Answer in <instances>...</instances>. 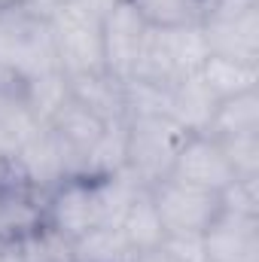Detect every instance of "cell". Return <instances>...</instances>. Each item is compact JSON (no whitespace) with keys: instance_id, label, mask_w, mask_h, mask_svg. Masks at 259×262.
I'll list each match as a JSON object with an SVG mask.
<instances>
[{"instance_id":"1","label":"cell","mask_w":259,"mask_h":262,"mask_svg":"<svg viewBox=\"0 0 259 262\" xmlns=\"http://www.w3.org/2000/svg\"><path fill=\"white\" fill-rule=\"evenodd\" d=\"M140 192H146V186L125 168L116 174H70L43 195L46 226L76 241L92 229L119 226Z\"/></svg>"},{"instance_id":"2","label":"cell","mask_w":259,"mask_h":262,"mask_svg":"<svg viewBox=\"0 0 259 262\" xmlns=\"http://www.w3.org/2000/svg\"><path fill=\"white\" fill-rule=\"evenodd\" d=\"M0 64L12 67L25 79L61 70L49 18L28 9L25 3H3L0 6Z\"/></svg>"},{"instance_id":"3","label":"cell","mask_w":259,"mask_h":262,"mask_svg":"<svg viewBox=\"0 0 259 262\" xmlns=\"http://www.w3.org/2000/svg\"><path fill=\"white\" fill-rule=\"evenodd\" d=\"M207 43L201 25L192 28H146L140 58L131 79H146L156 85H171L195 76L207 61Z\"/></svg>"},{"instance_id":"4","label":"cell","mask_w":259,"mask_h":262,"mask_svg":"<svg viewBox=\"0 0 259 262\" xmlns=\"http://www.w3.org/2000/svg\"><path fill=\"white\" fill-rule=\"evenodd\" d=\"M189 134L165 113H137L125 119V171L146 189L171 174V165Z\"/></svg>"},{"instance_id":"5","label":"cell","mask_w":259,"mask_h":262,"mask_svg":"<svg viewBox=\"0 0 259 262\" xmlns=\"http://www.w3.org/2000/svg\"><path fill=\"white\" fill-rule=\"evenodd\" d=\"M101 25H104L101 12H95L82 3H73V0H64L58 9L49 12V31H52L58 67L67 76L104 70Z\"/></svg>"},{"instance_id":"6","label":"cell","mask_w":259,"mask_h":262,"mask_svg":"<svg viewBox=\"0 0 259 262\" xmlns=\"http://www.w3.org/2000/svg\"><path fill=\"white\" fill-rule=\"evenodd\" d=\"M149 198L165 226V235H204L223 210L220 192L198 189L174 177H165L149 186Z\"/></svg>"},{"instance_id":"7","label":"cell","mask_w":259,"mask_h":262,"mask_svg":"<svg viewBox=\"0 0 259 262\" xmlns=\"http://www.w3.org/2000/svg\"><path fill=\"white\" fill-rule=\"evenodd\" d=\"M9 168H12V174H15L18 183L37 189L40 195H46L64 177L76 174L73 159L67 156V149L58 143V137L46 125H40L31 137H25L15 146V156H12Z\"/></svg>"},{"instance_id":"8","label":"cell","mask_w":259,"mask_h":262,"mask_svg":"<svg viewBox=\"0 0 259 262\" xmlns=\"http://www.w3.org/2000/svg\"><path fill=\"white\" fill-rule=\"evenodd\" d=\"M168 177H174L180 183H189V186H198V189H207V192H223L235 180V171H232V165H229L217 137L189 134L183 140Z\"/></svg>"},{"instance_id":"9","label":"cell","mask_w":259,"mask_h":262,"mask_svg":"<svg viewBox=\"0 0 259 262\" xmlns=\"http://www.w3.org/2000/svg\"><path fill=\"white\" fill-rule=\"evenodd\" d=\"M146 37V25L143 18L134 12L128 0L116 3L101 25V40H104V70L113 73L116 79H131L134 67L140 58V46Z\"/></svg>"},{"instance_id":"10","label":"cell","mask_w":259,"mask_h":262,"mask_svg":"<svg viewBox=\"0 0 259 262\" xmlns=\"http://www.w3.org/2000/svg\"><path fill=\"white\" fill-rule=\"evenodd\" d=\"M201 241L207 262H259V216L220 210Z\"/></svg>"},{"instance_id":"11","label":"cell","mask_w":259,"mask_h":262,"mask_svg":"<svg viewBox=\"0 0 259 262\" xmlns=\"http://www.w3.org/2000/svg\"><path fill=\"white\" fill-rule=\"evenodd\" d=\"M46 226L43 195L15 180L12 168L0 177V241H25Z\"/></svg>"},{"instance_id":"12","label":"cell","mask_w":259,"mask_h":262,"mask_svg":"<svg viewBox=\"0 0 259 262\" xmlns=\"http://www.w3.org/2000/svg\"><path fill=\"white\" fill-rule=\"evenodd\" d=\"M201 31H204V43L210 55L259 64V9L204 18Z\"/></svg>"},{"instance_id":"13","label":"cell","mask_w":259,"mask_h":262,"mask_svg":"<svg viewBox=\"0 0 259 262\" xmlns=\"http://www.w3.org/2000/svg\"><path fill=\"white\" fill-rule=\"evenodd\" d=\"M217 95L201 82V76H186L168 85L165 95V116L177 122L186 134H207L210 119L217 113Z\"/></svg>"},{"instance_id":"14","label":"cell","mask_w":259,"mask_h":262,"mask_svg":"<svg viewBox=\"0 0 259 262\" xmlns=\"http://www.w3.org/2000/svg\"><path fill=\"white\" fill-rule=\"evenodd\" d=\"M107 125L110 122H101L95 113H89L85 107H79L73 98L46 122V128L58 137V143L64 146L67 156L73 159L76 174H82V165H85L89 152L95 149V143L101 140V134H104Z\"/></svg>"},{"instance_id":"15","label":"cell","mask_w":259,"mask_h":262,"mask_svg":"<svg viewBox=\"0 0 259 262\" xmlns=\"http://www.w3.org/2000/svg\"><path fill=\"white\" fill-rule=\"evenodd\" d=\"M70 82V98L85 107L89 113H95L101 122H125V82L116 79L107 70L98 73H79V76H67Z\"/></svg>"},{"instance_id":"16","label":"cell","mask_w":259,"mask_h":262,"mask_svg":"<svg viewBox=\"0 0 259 262\" xmlns=\"http://www.w3.org/2000/svg\"><path fill=\"white\" fill-rule=\"evenodd\" d=\"M198 76L217 95V101H226V98H235V95L259 89V64L223 58V55H207V61L201 64Z\"/></svg>"},{"instance_id":"17","label":"cell","mask_w":259,"mask_h":262,"mask_svg":"<svg viewBox=\"0 0 259 262\" xmlns=\"http://www.w3.org/2000/svg\"><path fill=\"white\" fill-rule=\"evenodd\" d=\"M146 28H192L204 25L207 0H128Z\"/></svg>"},{"instance_id":"18","label":"cell","mask_w":259,"mask_h":262,"mask_svg":"<svg viewBox=\"0 0 259 262\" xmlns=\"http://www.w3.org/2000/svg\"><path fill=\"white\" fill-rule=\"evenodd\" d=\"M73 262H134L137 250L128 244L119 226H101L70 241Z\"/></svg>"},{"instance_id":"19","label":"cell","mask_w":259,"mask_h":262,"mask_svg":"<svg viewBox=\"0 0 259 262\" xmlns=\"http://www.w3.org/2000/svg\"><path fill=\"white\" fill-rule=\"evenodd\" d=\"M207 134L213 137H238V134H259V89L226 98L217 104Z\"/></svg>"},{"instance_id":"20","label":"cell","mask_w":259,"mask_h":262,"mask_svg":"<svg viewBox=\"0 0 259 262\" xmlns=\"http://www.w3.org/2000/svg\"><path fill=\"white\" fill-rule=\"evenodd\" d=\"M119 229L122 235L128 238V244L143 253V250H156L162 241H165V226L156 213V204L149 198V189L140 192V195L131 201V207L125 210V216L119 220Z\"/></svg>"},{"instance_id":"21","label":"cell","mask_w":259,"mask_h":262,"mask_svg":"<svg viewBox=\"0 0 259 262\" xmlns=\"http://www.w3.org/2000/svg\"><path fill=\"white\" fill-rule=\"evenodd\" d=\"M25 98H28V107L34 113V119L40 125H46L67 101H70V82H67L64 70H49V73H40V76H31L25 82Z\"/></svg>"},{"instance_id":"22","label":"cell","mask_w":259,"mask_h":262,"mask_svg":"<svg viewBox=\"0 0 259 262\" xmlns=\"http://www.w3.org/2000/svg\"><path fill=\"white\" fill-rule=\"evenodd\" d=\"M125 165V122H110L95 149L89 152L82 174H116Z\"/></svg>"},{"instance_id":"23","label":"cell","mask_w":259,"mask_h":262,"mask_svg":"<svg viewBox=\"0 0 259 262\" xmlns=\"http://www.w3.org/2000/svg\"><path fill=\"white\" fill-rule=\"evenodd\" d=\"M18 244H21V259L25 262H73L70 241L49 226H43L40 232L28 235Z\"/></svg>"},{"instance_id":"24","label":"cell","mask_w":259,"mask_h":262,"mask_svg":"<svg viewBox=\"0 0 259 262\" xmlns=\"http://www.w3.org/2000/svg\"><path fill=\"white\" fill-rule=\"evenodd\" d=\"M217 140H220V146H223L235 177H259V134L217 137Z\"/></svg>"},{"instance_id":"25","label":"cell","mask_w":259,"mask_h":262,"mask_svg":"<svg viewBox=\"0 0 259 262\" xmlns=\"http://www.w3.org/2000/svg\"><path fill=\"white\" fill-rule=\"evenodd\" d=\"M220 204L229 213L259 216V177H235L220 192Z\"/></svg>"},{"instance_id":"26","label":"cell","mask_w":259,"mask_h":262,"mask_svg":"<svg viewBox=\"0 0 259 262\" xmlns=\"http://www.w3.org/2000/svg\"><path fill=\"white\" fill-rule=\"evenodd\" d=\"M159 247L174 262H207L201 235H165Z\"/></svg>"},{"instance_id":"27","label":"cell","mask_w":259,"mask_h":262,"mask_svg":"<svg viewBox=\"0 0 259 262\" xmlns=\"http://www.w3.org/2000/svg\"><path fill=\"white\" fill-rule=\"evenodd\" d=\"M250 9H259V0H207V18L238 15V12H250Z\"/></svg>"},{"instance_id":"28","label":"cell","mask_w":259,"mask_h":262,"mask_svg":"<svg viewBox=\"0 0 259 262\" xmlns=\"http://www.w3.org/2000/svg\"><path fill=\"white\" fill-rule=\"evenodd\" d=\"M15 140L6 134V131H0V177H3V171L9 168V162H12V156H15Z\"/></svg>"},{"instance_id":"29","label":"cell","mask_w":259,"mask_h":262,"mask_svg":"<svg viewBox=\"0 0 259 262\" xmlns=\"http://www.w3.org/2000/svg\"><path fill=\"white\" fill-rule=\"evenodd\" d=\"M0 262H25L18 241H0Z\"/></svg>"},{"instance_id":"30","label":"cell","mask_w":259,"mask_h":262,"mask_svg":"<svg viewBox=\"0 0 259 262\" xmlns=\"http://www.w3.org/2000/svg\"><path fill=\"white\" fill-rule=\"evenodd\" d=\"M18 3H25L28 9H34V12H40V15H46V18H49V12H52V9H58L64 0H18Z\"/></svg>"},{"instance_id":"31","label":"cell","mask_w":259,"mask_h":262,"mask_svg":"<svg viewBox=\"0 0 259 262\" xmlns=\"http://www.w3.org/2000/svg\"><path fill=\"white\" fill-rule=\"evenodd\" d=\"M73 3H82V6H89V9H95V12H101V15H107L116 3H122V0H73Z\"/></svg>"},{"instance_id":"32","label":"cell","mask_w":259,"mask_h":262,"mask_svg":"<svg viewBox=\"0 0 259 262\" xmlns=\"http://www.w3.org/2000/svg\"><path fill=\"white\" fill-rule=\"evenodd\" d=\"M134 262H174V259H171L162 247H156V250H143V253H137Z\"/></svg>"},{"instance_id":"33","label":"cell","mask_w":259,"mask_h":262,"mask_svg":"<svg viewBox=\"0 0 259 262\" xmlns=\"http://www.w3.org/2000/svg\"><path fill=\"white\" fill-rule=\"evenodd\" d=\"M3 3H18V0H0V6H3Z\"/></svg>"}]
</instances>
